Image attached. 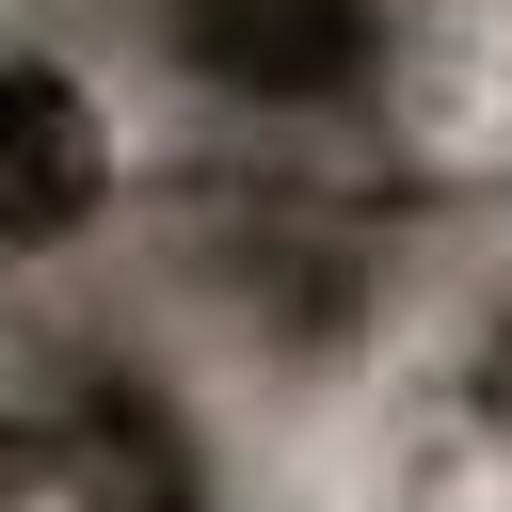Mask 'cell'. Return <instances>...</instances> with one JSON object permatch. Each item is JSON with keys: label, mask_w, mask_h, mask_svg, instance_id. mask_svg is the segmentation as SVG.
Here are the masks:
<instances>
[{"label": "cell", "mask_w": 512, "mask_h": 512, "mask_svg": "<svg viewBox=\"0 0 512 512\" xmlns=\"http://www.w3.org/2000/svg\"><path fill=\"white\" fill-rule=\"evenodd\" d=\"M112 208V112L80 64L0 48V256H64Z\"/></svg>", "instance_id": "1"}, {"label": "cell", "mask_w": 512, "mask_h": 512, "mask_svg": "<svg viewBox=\"0 0 512 512\" xmlns=\"http://www.w3.org/2000/svg\"><path fill=\"white\" fill-rule=\"evenodd\" d=\"M464 416H480V432H496V448H512V320H496V336H480V352H464Z\"/></svg>", "instance_id": "2"}]
</instances>
